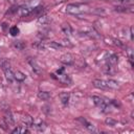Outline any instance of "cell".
I'll return each instance as SVG.
<instances>
[{"mask_svg": "<svg viewBox=\"0 0 134 134\" xmlns=\"http://www.w3.org/2000/svg\"><path fill=\"white\" fill-rule=\"evenodd\" d=\"M34 121H35V119L28 114H24L22 117V122H23V125H25V127H32Z\"/></svg>", "mask_w": 134, "mask_h": 134, "instance_id": "11", "label": "cell"}, {"mask_svg": "<svg viewBox=\"0 0 134 134\" xmlns=\"http://www.w3.org/2000/svg\"><path fill=\"white\" fill-rule=\"evenodd\" d=\"M38 22H39L40 24H42V25H47V24L49 23V19H48L46 16H41V17H39Z\"/></svg>", "mask_w": 134, "mask_h": 134, "instance_id": "22", "label": "cell"}, {"mask_svg": "<svg viewBox=\"0 0 134 134\" xmlns=\"http://www.w3.org/2000/svg\"><path fill=\"white\" fill-rule=\"evenodd\" d=\"M92 84H93V86H94L95 88L103 89V90H108L107 82H106L105 80H93Z\"/></svg>", "mask_w": 134, "mask_h": 134, "instance_id": "9", "label": "cell"}, {"mask_svg": "<svg viewBox=\"0 0 134 134\" xmlns=\"http://www.w3.org/2000/svg\"><path fill=\"white\" fill-rule=\"evenodd\" d=\"M28 63H29V65L31 66V68H32V70H34L35 73H37V74H41V73H42V68H41V66L38 64V62H37L36 60L29 59V60H28Z\"/></svg>", "mask_w": 134, "mask_h": 134, "instance_id": "8", "label": "cell"}, {"mask_svg": "<svg viewBox=\"0 0 134 134\" xmlns=\"http://www.w3.org/2000/svg\"><path fill=\"white\" fill-rule=\"evenodd\" d=\"M107 82V86H108V89H117V88H119V84H118V82H116V81H114V80H107L106 81Z\"/></svg>", "mask_w": 134, "mask_h": 134, "instance_id": "15", "label": "cell"}, {"mask_svg": "<svg viewBox=\"0 0 134 134\" xmlns=\"http://www.w3.org/2000/svg\"><path fill=\"white\" fill-rule=\"evenodd\" d=\"M60 44L62 45V47L63 46H71V43H69L68 40H63L62 42H60Z\"/></svg>", "mask_w": 134, "mask_h": 134, "instance_id": "27", "label": "cell"}, {"mask_svg": "<svg viewBox=\"0 0 134 134\" xmlns=\"http://www.w3.org/2000/svg\"><path fill=\"white\" fill-rule=\"evenodd\" d=\"M116 12H122V13H132L133 12V7L132 6H116L115 7Z\"/></svg>", "mask_w": 134, "mask_h": 134, "instance_id": "20", "label": "cell"}, {"mask_svg": "<svg viewBox=\"0 0 134 134\" xmlns=\"http://www.w3.org/2000/svg\"><path fill=\"white\" fill-rule=\"evenodd\" d=\"M2 120L4 121V124H5L6 127H13L15 125V119H14V116H13V114H12L10 111H7L4 114V117H3Z\"/></svg>", "mask_w": 134, "mask_h": 134, "instance_id": "6", "label": "cell"}, {"mask_svg": "<svg viewBox=\"0 0 134 134\" xmlns=\"http://www.w3.org/2000/svg\"><path fill=\"white\" fill-rule=\"evenodd\" d=\"M19 32H20V30H19V28H18L17 26H12V27L9 28V34H10V36H13V37L18 36Z\"/></svg>", "mask_w": 134, "mask_h": 134, "instance_id": "23", "label": "cell"}, {"mask_svg": "<svg viewBox=\"0 0 134 134\" xmlns=\"http://www.w3.org/2000/svg\"><path fill=\"white\" fill-rule=\"evenodd\" d=\"M106 124H107V125H109V126H114V125L116 124V121H115L114 119H112V118H110V117H109V118H107V119H106Z\"/></svg>", "mask_w": 134, "mask_h": 134, "instance_id": "26", "label": "cell"}, {"mask_svg": "<svg viewBox=\"0 0 134 134\" xmlns=\"http://www.w3.org/2000/svg\"><path fill=\"white\" fill-rule=\"evenodd\" d=\"M59 97H60L61 103H62L64 106H67V105H68V103H69V97H70V94H69L68 92H62V93H60Z\"/></svg>", "mask_w": 134, "mask_h": 134, "instance_id": "12", "label": "cell"}, {"mask_svg": "<svg viewBox=\"0 0 134 134\" xmlns=\"http://www.w3.org/2000/svg\"><path fill=\"white\" fill-rule=\"evenodd\" d=\"M0 66H1V68H2V70L4 71V70L10 68V63H9V61H7V60H2V61L0 62Z\"/></svg>", "mask_w": 134, "mask_h": 134, "instance_id": "21", "label": "cell"}, {"mask_svg": "<svg viewBox=\"0 0 134 134\" xmlns=\"http://www.w3.org/2000/svg\"><path fill=\"white\" fill-rule=\"evenodd\" d=\"M62 30L66 36H71L72 35V27L70 26V24L68 23H64L62 24Z\"/></svg>", "mask_w": 134, "mask_h": 134, "instance_id": "14", "label": "cell"}, {"mask_svg": "<svg viewBox=\"0 0 134 134\" xmlns=\"http://www.w3.org/2000/svg\"><path fill=\"white\" fill-rule=\"evenodd\" d=\"M12 133H14V134H18V133H29V130L24 126V127H17V128H15V129H13L12 130Z\"/></svg>", "mask_w": 134, "mask_h": 134, "instance_id": "19", "label": "cell"}, {"mask_svg": "<svg viewBox=\"0 0 134 134\" xmlns=\"http://www.w3.org/2000/svg\"><path fill=\"white\" fill-rule=\"evenodd\" d=\"M77 120H79V121H81V122H82V125H83V126H84L88 131L93 132V133H97V132H99V131L97 130V128H96L94 125H92L91 122H89L87 119H85V118H83V117H80Z\"/></svg>", "mask_w": 134, "mask_h": 134, "instance_id": "4", "label": "cell"}, {"mask_svg": "<svg viewBox=\"0 0 134 134\" xmlns=\"http://www.w3.org/2000/svg\"><path fill=\"white\" fill-rule=\"evenodd\" d=\"M7 1L10 2V3H14V2H15V0H7Z\"/></svg>", "mask_w": 134, "mask_h": 134, "instance_id": "30", "label": "cell"}, {"mask_svg": "<svg viewBox=\"0 0 134 134\" xmlns=\"http://www.w3.org/2000/svg\"><path fill=\"white\" fill-rule=\"evenodd\" d=\"M32 127H35L38 131H44V130L46 129V124H45L43 120L39 119V120H37V121H34Z\"/></svg>", "mask_w": 134, "mask_h": 134, "instance_id": "13", "label": "cell"}, {"mask_svg": "<svg viewBox=\"0 0 134 134\" xmlns=\"http://www.w3.org/2000/svg\"><path fill=\"white\" fill-rule=\"evenodd\" d=\"M48 47L53 48V49H59V48L62 47V45H61L59 42H50V43L48 44Z\"/></svg>", "mask_w": 134, "mask_h": 134, "instance_id": "25", "label": "cell"}, {"mask_svg": "<svg viewBox=\"0 0 134 134\" xmlns=\"http://www.w3.org/2000/svg\"><path fill=\"white\" fill-rule=\"evenodd\" d=\"M32 12V8L28 7V6H25V5H22V6H19L17 9H16V14L20 17H26L28 15H30Z\"/></svg>", "mask_w": 134, "mask_h": 134, "instance_id": "5", "label": "cell"}, {"mask_svg": "<svg viewBox=\"0 0 134 134\" xmlns=\"http://www.w3.org/2000/svg\"><path fill=\"white\" fill-rule=\"evenodd\" d=\"M130 37L131 40H133V27H130Z\"/></svg>", "mask_w": 134, "mask_h": 134, "instance_id": "29", "label": "cell"}, {"mask_svg": "<svg viewBox=\"0 0 134 134\" xmlns=\"http://www.w3.org/2000/svg\"><path fill=\"white\" fill-rule=\"evenodd\" d=\"M89 6L84 3H70L66 6V12L71 15L79 16L81 14H85L89 12Z\"/></svg>", "mask_w": 134, "mask_h": 134, "instance_id": "1", "label": "cell"}, {"mask_svg": "<svg viewBox=\"0 0 134 134\" xmlns=\"http://www.w3.org/2000/svg\"><path fill=\"white\" fill-rule=\"evenodd\" d=\"M51 75H52V77L57 79L59 82H61V83H63V84H70V83H71L70 76H69L67 73L64 72V68L58 69L57 72H55V74H51Z\"/></svg>", "mask_w": 134, "mask_h": 134, "instance_id": "2", "label": "cell"}, {"mask_svg": "<svg viewBox=\"0 0 134 134\" xmlns=\"http://www.w3.org/2000/svg\"><path fill=\"white\" fill-rule=\"evenodd\" d=\"M14 46L17 48V49H23L24 47H25V44L22 42V41H15L14 42Z\"/></svg>", "mask_w": 134, "mask_h": 134, "instance_id": "24", "label": "cell"}, {"mask_svg": "<svg viewBox=\"0 0 134 134\" xmlns=\"http://www.w3.org/2000/svg\"><path fill=\"white\" fill-rule=\"evenodd\" d=\"M14 75H15V80L16 81H18V82H23V81H25V79H26V75L23 73V72H21V71H16V72H14Z\"/></svg>", "mask_w": 134, "mask_h": 134, "instance_id": "18", "label": "cell"}, {"mask_svg": "<svg viewBox=\"0 0 134 134\" xmlns=\"http://www.w3.org/2000/svg\"><path fill=\"white\" fill-rule=\"evenodd\" d=\"M4 74H5V79H6L8 82H10V83H12V82L15 80L14 72L12 71V69H10V68H8V69L4 70Z\"/></svg>", "mask_w": 134, "mask_h": 134, "instance_id": "17", "label": "cell"}, {"mask_svg": "<svg viewBox=\"0 0 134 134\" xmlns=\"http://www.w3.org/2000/svg\"><path fill=\"white\" fill-rule=\"evenodd\" d=\"M92 100H93V103L102 110V111H104V112H109V108H110V106H109V104L106 102V100H104V98L103 97H99V96H92Z\"/></svg>", "mask_w": 134, "mask_h": 134, "instance_id": "3", "label": "cell"}, {"mask_svg": "<svg viewBox=\"0 0 134 134\" xmlns=\"http://www.w3.org/2000/svg\"><path fill=\"white\" fill-rule=\"evenodd\" d=\"M109 1H116V2H122V3H129V2H132L133 0H109Z\"/></svg>", "mask_w": 134, "mask_h": 134, "instance_id": "28", "label": "cell"}, {"mask_svg": "<svg viewBox=\"0 0 134 134\" xmlns=\"http://www.w3.org/2000/svg\"><path fill=\"white\" fill-rule=\"evenodd\" d=\"M107 64L108 65H110V66H116L117 65V63H118V57L116 55V54H114V53H112V54H109V57L107 58Z\"/></svg>", "mask_w": 134, "mask_h": 134, "instance_id": "10", "label": "cell"}, {"mask_svg": "<svg viewBox=\"0 0 134 134\" xmlns=\"http://www.w3.org/2000/svg\"><path fill=\"white\" fill-rule=\"evenodd\" d=\"M60 61H61V63H63L65 65H72L74 63V58L71 53H65L61 57Z\"/></svg>", "mask_w": 134, "mask_h": 134, "instance_id": "7", "label": "cell"}, {"mask_svg": "<svg viewBox=\"0 0 134 134\" xmlns=\"http://www.w3.org/2000/svg\"><path fill=\"white\" fill-rule=\"evenodd\" d=\"M50 93L48 91H39L38 92V97L42 100H48L50 98Z\"/></svg>", "mask_w": 134, "mask_h": 134, "instance_id": "16", "label": "cell"}]
</instances>
